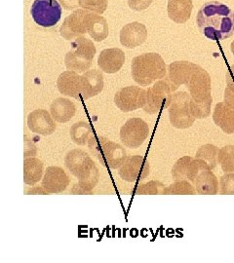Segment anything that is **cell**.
Listing matches in <instances>:
<instances>
[{
	"instance_id": "1",
	"label": "cell",
	"mask_w": 234,
	"mask_h": 263,
	"mask_svg": "<svg viewBox=\"0 0 234 263\" xmlns=\"http://www.w3.org/2000/svg\"><path fill=\"white\" fill-rule=\"evenodd\" d=\"M196 23L200 32L211 40H225L234 34V12L219 1L205 3L198 11Z\"/></svg>"
},
{
	"instance_id": "2",
	"label": "cell",
	"mask_w": 234,
	"mask_h": 263,
	"mask_svg": "<svg viewBox=\"0 0 234 263\" xmlns=\"http://www.w3.org/2000/svg\"><path fill=\"white\" fill-rule=\"evenodd\" d=\"M65 165L71 175L78 179L77 186L84 194H92L100 179V171L90 155L81 149L68 151L65 156Z\"/></svg>"
},
{
	"instance_id": "3",
	"label": "cell",
	"mask_w": 234,
	"mask_h": 263,
	"mask_svg": "<svg viewBox=\"0 0 234 263\" xmlns=\"http://www.w3.org/2000/svg\"><path fill=\"white\" fill-rule=\"evenodd\" d=\"M132 78L140 86H150L153 82L165 78L166 64L157 53H146L132 60Z\"/></svg>"
},
{
	"instance_id": "4",
	"label": "cell",
	"mask_w": 234,
	"mask_h": 263,
	"mask_svg": "<svg viewBox=\"0 0 234 263\" xmlns=\"http://www.w3.org/2000/svg\"><path fill=\"white\" fill-rule=\"evenodd\" d=\"M88 147L104 168L119 169L127 159V152L120 144L110 141L104 137L92 136L88 141Z\"/></svg>"
},
{
	"instance_id": "5",
	"label": "cell",
	"mask_w": 234,
	"mask_h": 263,
	"mask_svg": "<svg viewBox=\"0 0 234 263\" xmlns=\"http://www.w3.org/2000/svg\"><path fill=\"white\" fill-rule=\"evenodd\" d=\"M95 54L96 47L92 40L85 36L75 38L70 45V50L65 56L66 69L77 73L89 70L92 66Z\"/></svg>"
},
{
	"instance_id": "6",
	"label": "cell",
	"mask_w": 234,
	"mask_h": 263,
	"mask_svg": "<svg viewBox=\"0 0 234 263\" xmlns=\"http://www.w3.org/2000/svg\"><path fill=\"white\" fill-rule=\"evenodd\" d=\"M178 90L165 77L155 82L147 91V102L142 107L149 114H156L168 108L173 94Z\"/></svg>"
},
{
	"instance_id": "7",
	"label": "cell",
	"mask_w": 234,
	"mask_h": 263,
	"mask_svg": "<svg viewBox=\"0 0 234 263\" xmlns=\"http://www.w3.org/2000/svg\"><path fill=\"white\" fill-rule=\"evenodd\" d=\"M189 102L190 95L187 92H176L172 96L168 107L169 119L175 128L188 129L195 122V117L190 111Z\"/></svg>"
},
{
	"instance_id": "8",
	"label": "cell",
	"mask_w": 234,
	"mask_h": 263,
	"mask_svg": "<svg viewBox=\"0 0 234 263\" xmlns=\"http://www.w3.org/2000/svg\"><path fill=\"white\" fill-rule=\"evenodd\" d=\"M30 14L38 26L52 28L61 20L62 7L57 0H34Z\"/></svg>"
},
{
	"instance_id": "9",
	"label": "cell",
	"mask_w": 234,
	"mask_h": 263,
	"mask_svg": "<svg viewBox=\"0 0 234 263\" xmlns=\"http://www.w3.org/2000/svg\"><path fill=\"white\" fill-rule=\"evenodd\" d=\"M150 127L140 118H130L120 129L122 143L132 149L138 148L148 139Z\"/></svg>"
},
{
	"instance_id": "10",
	"label": "cell",
	"mask_w": 234,
	"mask_h": 263,
	"mask_svg": "<svg viewBox=\"0 0 234 263\" xmlns=\"http://www.w3.org/2000/svg\"><path fill=\"white\" fill-rule=\"evenodd\" d=\"M147 102V91L138 86L120 89L114 96V103L123 112H131L142 108Z\"/></svg>"
},
{
	"instance_id": "11",
	"label": "cell",
	"mask_w": 234,
	"mask_h": 263,
	"mask_svg": "<svg viewBox=\"0 0 234 263\" xmlns=\"http://www.w3.org/2000/svg\"><path fill=\"white\" fill-rule=\"evenodd\" d=\"M149 161L143 156L133 155L127 157L118 171L119 177L127 182H137L147 179L150 176Z\"/></svg>"
},
{
	"instance_id": "12",
	"label": "cell",
	"mask_w": 234,
	"mask_h": 263,
	"mask_svg": "<svg viewBox=\"0 0 234 263\" xmlns=\"http://www.w3.org/2000/svg\"><path fill=\"white\" fill-rule=\"evenodd\" d=\"M87 10L76 9L67 16L62 27L60 28L61 36L66 40H73L75 38L84 36L87 33V27H86V15Z\"/></svg>"
},
{
	"instance_id": "13",
	"label": "cell",
	"mask_w": 234,
	"mask_h": 263,
	"mask_svg": "<svg viewBox=\"0 0 234 263\" xmlns=\"http://www.w3.org/2000/svg\"><path fill=\"white\" fill-rule=\"evenodd\" d=\"M186 86L190 97L193 99H203L212 96L211 77L203 67L198 65Z\"/></svg>"
},
{
	"instance_id": "14",
	"label": "cell",
	"mask_w": 234,
	"mask_h": 263,
	"mask_svg": "<svg viewBox=\"0 0 234 263\" xmlns=\"http://www.w3.org/2000/svg\"><path fill=\"white\" fill-rule=\"evenodd\" d=\"M28 129L40 136H50L56 131L57 125L52 115L45 109H35L28 116Z\"/></svg>"
},
{
	"instance_id": "15",
	"label": "cell",
	"mask_w": 234,
	"mask_h": 263,
	"mask_svg": "<svg viewBox=\"0 0 234 263\" xmlns=\"http://www.w3.org/2000/svg\"><path fill=\"white\" fill-rule=\"evenodd\" d=\"M70 182L65 170L52 166L48 167L42 179V187L48 193H61L66 190Z\"/></svg>"
},
{
	"instance_id": "16",
	"label": "cell",
	"mask_w": 234,
	"mask_h": 263,
	"mask_svg": "<svg viewBox=\"0 0 234 263\" xmlns=\"http://www.w3.org/2000/svg\"><path fill=\"white\" fill-rule=\"evenodd\" d=\"M148 38V30L145 25L133 22L127 24L121 28L120 31V43L122 46L134 49L146 42Z\"/></svg>"
},
{
	"instance_id": "17",
	"label": "cell",
	"mask_w": 234,
	"mask_h": 263,
	"mask_svg": "<svg viewBox=\"0 0 234 263\" xmlns=\"http://www.w3.org/2000/svg\"><path fill=\"white\" fill-rule=\"evenodd\" d=\"M103 89V73L98 69H90L80 76V95L84 100L100 94Z\"/></svg>"
},
{
	"instance_id": "18",
	"label": "cell",
	"mask_w": 234,
	"mask_h": 263,
	"mask_svg": "<svg viewBox=\"0 0 234 263\" xmlns=\"http://www.w3.org/2000/svg\"><path fill=\"white\" fill-rule=\"evenodd\" d=\"M125 63V54L119 48L104 49L98 59V66L103 72L113 74L121 69Z\"/></svg>"
},
{
	"instance_id": "19",
	"label": "cell",
	"mask_w": 234,
	"mask_h": 263,
	"mask_svg": "<svg viewBox=\"0 0 234 263\" xmlns=\"http://www.w3.org/2000/svg\"><path fill=\"white\" fill-rule=\"evenodd\" d=\"M200 172L196 159L190 156H184L174 164L172 168V177L175 181L187 180L193 182Z\"/></svg>"
},
{
	"instance_id": "20",
	"label": "cell",
	"mask_w": 234,
	"mask_h": 263,
	"mask_svg": "<svg viewBox=\"0 0 234 263\" xmlns=\"http://www.w3.org/2000/svg\"><path fill=\"white\" fill-rule=\"evenodd\" d=\"M196 66L195 64L187 61L174 62L169 65L168 74H166L165 77L172 84L178 88L182 85L187 84Z\"/></svg>"
},
{
	"instance_id": "21",
	"label": "cell",
	"mask_w": 234,
	"mask_h": 263,
	"mask_svg": "<svg viewBox=\"0 0 234 263\" xmlns=\"http://www.w3.org/2000/svg\"><path fill=\"white\" fill-rule=\"evenodd\" d=\"M57 87L61 94L78 99L80 95V76L71 70L64 71L57 80Z\"/></svg>"
},
{
	"instance_id": "22",
	"label": "cell",
	"mask_w": 234,
	"mask_h": 263,
	"mask_svg": "<svg viewBox=\"0 0 234 263\" xmlns=\"http://www.w3.org/2000/svg\"><path fill=\"white\" fill-rule=\"evenodd\" d=\"M86 27L87 33L93 38L95 41L101 42L109 35V25L106 20L97 13L88 11L86 15Z\"/></svg>"
},
{
	"instance_id": "23",
	"label": "cell",
	"mask_w": 234,
	"mask_h": 263,
	"mask_svg": "<svg viewBox=\"0 0 234 263\" xmlns=\"http://www.w3.org/2000/svg\"><path fill=\"white\" fill-rule=\"evenodd\" d=\"M213 120L215 125L227 135L234 134V108L225 103L215 104L213 112Z\"/></svg>"
},
{
	"instance_id": "24",
	"label": "cell",
	"mask_w": 234,
	"mask_h": 263,
	"mask_svg": "<svg viewBox=\"0 0 234 263\" xmlns=\"http://www.w3.org/2000/svg\"><path fill=\"white\" fill-rule=\"evenodd\" d=\"M193 182L199 195H217L219 193V180L211 170H200Z\"/></svg>"
},
{
	"instance_id": "25",
	"label": "cell",
	"mask_w": 234,
	"mask_h": 263,
	"mask_svg": "<svg viewBox=\"0 0 234 263\" xmlns=\"http://www.w3.org/2000/svg\"><path fill=\"white\" fill-rule=\"evenodd\" d=\"M193 4L191 0H168V16L176 24H185L190 19Z\"/></svg>"
},
{
	"instance_id": "26",
	"label": "cell",
	"mask_w": 234,
	"mask_h": 263,
	"mask_svg": "<svg viewBox=\"0 0 234 263\" xmlns=\"http://www.w3.org/2000/svg\"><path fill=\"white\" fill-rule=\"evenodd\" d=\"M50 111L54 120L59 123H66L75 116V104L66 98H58L50 104Z\"/></svg>"
},
{
	"instance_id": "27",
	"label": "cell",
	"mask_w": 234,
	"mask_h": 263,
	"mask_svg": "<svg viewBox=\"0 0 234 263\" xmlns=\"http://www.w3.org/2000/svg\"><path fill=\"white\" fill-rule=\"evenodd\" d=\"M219 147L214 144H204L196 152L195 159L200 170H214L219 163Z\"/></svg>"
},
{
	"instance_id": "28",
	"label": "cell",
	"mask_w": 234,
	"mask_h": 263,
	"mask_svg": "<svg viewBox=\"0 0 234 263\" xmlns=\"http://www.w3.org/2000/svg\"><path fill=\"white\" fill-rule=\"evenodd\" d=\"M43 164L35 157H28L24 162V181L28 185H34L42 179Z\"/></svg>"
},
{
	"instance_id": "29",
	"label": "cell",
	"mask_w": 234,
	"mask_h": 263,
	"mask_svg": "<svg viewBox=\"0 0 234 263\" xmlns=\"http://www.w3.org/2000/svg\"><path fill=\"white\" fill-rule=\"evenodd\" d=\"M70 138L71 141L77 145H86L88 141L93 136V130L89 123L85 121H79L75 123L70 128Z\"/></svg>"
},
{
	"instance_id": "30",
	"label": "cell",
	"mask_w": 234,
	"mask_h": 263,
	"mask_svg": "<svg viewBox=\"0 0 234 263\" xmlns=\"http://www.w3.org/2000/svg\"><path fill=\"white\" fill-rule=\"evenodd\" d=\"M213 103L212 96L203 99H193L190 97L189 107L191 114L195 119H205L211 114V106Z\"/></svg>"
},
{
	"instance_id": "31",
	"label": "cell",
	"mask_w": 234,
	"mask_h": 263,
	"mask_svg": "<svg viewBox=\"0 0 234 263\" xmlns=\"http://www.w3.org/2000/svg\"><path fill=\"white\" fill-rule=\"evenodd\" d=\"M195 187L187 180L175 181L164 189L163 195H195Z\"/></svg>"
},
{
	"instance_id": "32",
	"label": "cell",
	"mask_w": 234,
	"mask_h": 263,
	"mask_svg": "<svg viewBox=\"0 0 234 263\" xmlns=\"http://www.w3.org/2000/svg\"><path fill=\"white\" fill-rule=\"evenodd\" d=\"M219 164L225 174L234 173V145H225L219 151Z\"/></svg>"
},
{
	"instance_id": "33",
	"label": "cell",
	"mask_w": 234,
	"mask_h": 263,
	"mask_svg": "<svg viewBox=\"0 0 234 263\" xmlns=\"http://www.w3.org/2000/svg\"><path fill=\"white\" fill-rule=\"evenodd\" d=\"M165 187L164 183L159 180H151L147 183L139 184L135 193L137 195H163Z\"/></svg>"
},
{
	"instance_id": "34",
	"label": "cell",
	"mask_w": 234,
	"mask_h": 263,
	"mask_svg": "<svg viewBox=\"0 0 234 263\" xmlns=\"http://www.w3.org/2000/svg\"><path fill=\"white\" fill-rule=\"evenodd\" d=\"M79 6L82 9L100 15L107 8V0H79Z\"/></svg>"
},
{
	"instance_id": "35",
	"label": "cell",
	"mask_w": 234,
	"mask_h": 263,
	"mask_svg": "<svg viewBox=\"0 0 234 263\" xmlns=\"http://www.w3.org/2000/svg\"><path fill=\"white\" fill-rule=\"evenodd\" d=\"M220 187L222 195H234V173H226L221 177Z\"/></svg>"
},
{
	"instance_id": "36",
	"label": "cell",
	"mask_w": 234,
	"mask_h": 263,
	"mask_svg": "<svg viewBox=\"0 0 234 263\" xmlns=\"http://www.w3.org/2000/svg\"><path fill=\"white\" fill-rule=\"evenodd\" d=\"M153 0H128V5L134 11H143L149 8Z\"/></svg>"
},
{
	"instance_id": "37",
	"label": "cell",
	"mask_w": 234,
	"mask_h": 263,
	"mask_svg": "<svg viewBox=\"0 0 234 263\" xmlns=\"http://www.w3.org/2000/svg\"><path fill=\"white\" fill-rule=\"evenodd\" d=\"M25 151H24V157L25 159L30 156L37 155V146L33 144V142L28 139L27 136H25Z\"/></svg>"
},
{
	"instance_id": "38",
	"label": "cell",
	"mask_w": 234,
	"mask_h": 263,
	"mask_svg": "<svg viewBox=\"0 0 234 263\" xmlns=\"http://www.w3.org/2000/svg\"><path fill=\"white\" fill-rule=\"evenodd\" d=\"M224 103L228 106L234 108V90L226 87L225 91V100Z\"/></svg>"
},
{
	"instance_id": "39",
	"label": "cell",
	"mask_w": 234,
	"mask_h": 263,
	"mask_svg": "<svg viewBox=\"0 0 234 263\" xmlns=\"http://www.w3.org/2000/svg\"><path fill=\"white\" fill-rule=\"evenodd\" d=\"M59 2L66 10H76L79 6V0H59Z\"/></svg>"
},
{
	"instance_id": "40",
	"label": "cell",
	"mask_w": 234,
	"mask_h": 263,
	"mask_svg": "<svg viewBox=\"0 0 234 263\" xmlns=\"http://www.w3.org/2000/svg\"><path fill=\"white\" fill-rule=\"evenodd\" d=\"M226 87L234 90V65L228 68L226 73Z\"/></svg>"
},
{
	"instance_id": "41",
	"label": "cell",
	"mask_w": 234,
	"mask_h": 263,
	"mask_svg": "<svg viewBox=\"0 0 234 263\" xmlns=\"http://www.w3.org/2000/svg\"><path fill=\"white\" fill-rule=\"evenodd\" d=\"M230 50H231V52H232V54L234 55V40L232 41L231 45H230Z\"/></svg>"
}]
</instances>
